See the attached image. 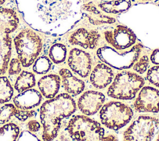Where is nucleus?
<instances>
[{
  "instance_id": "22",
  "label": "nucleus",
  "mask_w": 159,
  "mask_h": 141,
  "mask_svg": "<svg viewBox=\"0 0 159 141\" xmlns=\"http://www.w3.org/2000/svg\"><path fill=\"white\" fill-rule=\"evenodd\" d=\"M35 85V78L34 75L31 72L23 71L16 79L14 88L17 92L21 93L34 87Z\"/></svg>"
},
{
  "instance_id": "9",
  "label": "nucleus",
  "mask_w": 159,
  "mask_h": 141,
  "mask_svg": "<svg viewBox=\"0 0 159 141\" xmlns=\"http://www.w3.org/2000/svg\"><path fill=\"white\" fill-rule=\"evenodd\" d=\"M107 42L117 50L129 48L136 42V35L133 31L126 26L118 25L113 30L104 32Z\"/></svg>"
},
{
  "instance_id": "3",
  "label": "nucleus",
  "mask_w": 159,
  "mask_h": 141,
  "mask_svg": "<svg viewBox=\"0 0 159 141\" xmlns=\"http://www.w3.org/2000/svg\"><path fill=\"white\" fill-rule=\"evenodd\" d=\"M14 43L18 59L24 67L32 65L42 48L40 37L30 29L22 30L14 39Z\"/></svg>"
},
{
  "instance_id": "13",
  "label": "nucleus",
  "mask_w": 159,
  "mask_h": 141,
  "mask_svg": "<svg viewBox=\"0 0 159 141\" xmlns=\"http://www.w3.org/2000/svg\"><path fill=\"white\" fill-rule=\"evenodd\" d=\"M100 34L94 30L80 28L73 32L69 37L71 45H79L84 48L94 49L98 45Z\"/></svg>"
},
{
  "instance_id": "35",
  "label": "nucleus",
  "mask_w": 159,
  "mask_h": 141,
  "mask_svg": "<svg viewBox=\"0 0 159 141\" xmlns=\"http://www.w3.org/2000/svg\"><path fill=\"white\" fill-rule=\"evenodd\" d=\"M116 137L114 135H108L106 137H104L102 139V140H116L117 139H115Z\"/></svg>"
},
{
  "instance_id": "24",
  "label": "nucleus",
  "mask_w": 159,
  "mask_h": 141,
  "mask_svg": "<svg viewBox=\"0 0 159 141\" xmlns=\"http://www.w3.org/2000/svg\"><path fill=\"white\" fill-rule=\"evenodd\" d=\"M66 48L62 43H57L53 44L49 50V57L55 64H59L63 62L66 57Z\"/></svg>"
},
{
  "instance_id": "16",
  "label": "nucleus",
  "mask_w": 159,
  "mask_h": 141,
  "mask_svg": "<svg viewBox=\"0 0 159 141\" xmlns=\"http://www.w3.org/2000/svg\"><path fill=\"white\" fill-rule=\"evenodd\" d=\"M38 86L43 96L48 99L53 98L60 89V78L55 74L45 75L39 80Z\"/></svg>"
},
{
  "instance_id": "14",
  "label": "nucleus",
  "mask_w": 159,
  "mask_h": 141,
  "mask_svg": "<svg viewBox=\"0 0 159 141\" xmlns=\"http://www.w3.org/2000/svg\"><path fill=\"white\" fill-rule=\"evenodd\" d=\"M114 78L112 68L104 63L97 65L90 75L91 84L98 89H103L109 85Z\"/></svg>"
},
{
  "instance_id": "5",
  "label": "nucleus",
  "mask_w": 159,
  "mask_h": 141,
  "mask_svg": "<svg viewBox=\"0 0 159 141\" xmlns=\"http://www.w3.org/2000/svg\"><path fill=\"white\" fill-rule=\"evenodd\" d=\"M67 130L73 140L80 141L102 140L104 135V130L99 122L84 116L71 119Z\"/></svg>"
},
{
  "instance_id": "15",
  "label": "nucleus",
  "mask_w": 159,
  "mask_h": 141,
  "mask_svg": "<svg viewBox=\"0 0 159 141\" xmlns=\"http://www.w3.org/2000/svg\"><path fill=\"white\" fill-rule=\"evenodd\" d=\"M42 97L35 89H28L19 93L13 99L15 106L20 109H31L40 104Z\"/></svg>"
},
{
  "instance_id": "31",
  "label": "nucleus",
  "mask_w": 159,
  "mask_h": 141,
  "mask_svg": "<svg viewBox=\"0 0 159 141\" xmlns=\"http://www.w3.org/2000/svg\"><path fill=\"white\" fill-rule=\"evenodd\" d=\"M35 114L34 111H27L24 109H16L14 116L20 121H25L29 117H32Z\"/></svg>"
},
{
  "instance_id": "1",
  "label": "nucleus",
  "mask_w": 159,
  "mask_h": 141,
  "mask_svg": "<svg viewBox=\"0 0 159 141\" xmlns=\"http://www.w3.org/2000/svg\"><path fill=\"white\" fill-rule=\"evenodd\" d=\"M19 4V11L29 24L41 32L67 17L70 7L67 0H23Z\"/></svg>"
},
{
  "instance_id": "4",
  "label": "nucleus",
  "mask_w": 159,
  "mask_h": 141,
  "mask_svg": "<svg viewBox=\"0 0 159 141\" xmlns=\"http://www.w3.org/2000/svg\"><path fill=\"white\" fill-rule=\"evenodd\" d=\"M145 81L139 75L127 71L118 73L108 88L107 95L112 98L129 100L135 98Z\"/></svg>"
},
{
  "instance_id": "18",
  "label": "nucleus",
  "mask_w": 159,
  "mask_h": 141,
  "mask_svg": "<svg viewBox=\"0 0 159 141\" xmlns=\"http://www.w3.org/2000/svg\"><path fill=\"white\" fill-rule=\"evenodd\" d=\"M59 73L62 79L64 88L67 93L76 96L84 90L85 87L84 81L75 77L70 70L62 68Z\"/></svg>"
},
{
  "instance_id": "26",
  "label": "nucleus",
  "mask_w": 159,
  "mask_h": 141,
  "mask_svg": "<svg viewBox=\"0 0 159 141\" xmlns=\"http://www.w3.org/2000/svg\"><path fill=\"white\" fill-rule=\"evenodd\" d=\"M52 65V61L48 57L41 56L36 58L33 65V71L39 75L45 74L51 69Z\"/></svg>"
},
{
  "instance_id": "32",
  "label": "nucleus",
  "mask_w": 159,
  "mask_h": 141,
  "mask_svg": "<svg viewBox=\"0 0 159 141\" xmlns=\"http://www.w3.org/2000/svg\"><path fill=\"white\" fill-rule=\"evenodd\" d=\"M17 140L18 141H22V140L40 141V140L37 138V137L35 134L31 133L30 131H28V130L22 131Z\"/></svg>"
},
{
  "instance_id": "33",
  "label": "nucleus",
  "mask_w": 159,
  "mask_h": 141,
  "mask_svg": "<svg viewBox=\"0 0 159 141\" xmlns=\"http://www.w3.org/2000/svg\"><path fill=\"white\" fill-rule=\"evenodd\" d=\"M27 127L30 132H35L40 129V125L38 121L35 120H31L28 122Z\"/></svg>"
},
{
  "instance_id": "11",
  "label": "nucleus",
  "mask_w": 159,
  "mask_h": 141,
  "mask_svg": "<svg viewBox=\"0 0 159 141\" xmlns=\"http://www.w3.org/2000/svg\"><path fill=\"white\" fill-rule=\"evenodd\" d=\"M68 64L73 72L85 78L91 71L92 60L88 53L75 48L70 52Z\"/></svg>"
},
{
  "instance_id": "38",
  "label": "nucleus",
  "mask_w": 159,
  "mask_h": 141,
  "mask_svg": "<svg viewBox=\"0 0 159 141\" xmlns=\"http://www.w3.org/2000/svg\"><path fill=\"white\" fill-rule=\"evenodd\" d=\"M142 1H151V0H142Z\"/></svg>"
},
{
  "instance_id": "2",
  "label": "nucleus",
  "mask_w": 159,
  "mask_h": 141,
  "mask_svg": "<svg viewBox=\"0 0 159 141\" xmlns=\"http://www.w3.org/2000/svg\"><path fill=\"white\" fill-rule=\"evenodd\" d=\"M76 109L75 101L71 96L61 93L45 101L40 107V117L43 126L42 139H54L61 126V121L70 117Z\"/></svg>"
},
{
  "instance_id": "29",
  "label": "nucleus",
  "mask_w": 159,
  "mask_h": 141,
  "mask_svg": "<svg viewBox=\"0 0 159 141\" xmlns=\"http://www.w3.org/2000/svg\"><path fill=\"white\" fill-rule=\"evenodd\" d=\"M149 64L148 58L147 55H143L142 57L139 60H138L134 65L133 69L136 72L142 74L146 70Z\"/></svg>"
},
{
  "instance_id": "28",
  "label": "nucleus",
  "mask_w": 159,
  "mask_h": 141,
  "mask_svg": "<svg viewBox=\"0 0 159 141\" xmlns=\"http://www.w3.org/2000/svg\"><path fill=\"white\" fill-rule=\"evenodd\" d=\"M147 79L150 83L159 88V66H153L148 70Z\"/></svg>"
},
{
  "instance_id": "17",
  "label": "nucleus",
  "mask_w": 159,
  "mask_h": 141,
  "mask_svg": "<svg viewBox=\"0 0 159 141\" xmlns=\"http://www.w3.org/2000/svg\"><path fill=\"white\" fill-rule=\"evenodd\" d=\"M19 19L16 12L10 8H0V35L13 32L18 27Z\"/></svg>"
},
{
  "instance_id": "8",
  "label": "nucleus",
  "mask_w": 159,
  "mask_h": 141,
  "mask_svg": "<svg viewBox=\"0 0 159 141\" xmlns=\"http://www.w3.org/2000/svg\"><path fill=\"white\" fill-rule=\"evenodd\" d=\"M142 48V45L139 43L127 52L119 53L114 48L104 47L98 50L97 55L102 61L114 68L127 69L137 60Z\"/></svg>"
},
{
  "instance_id": "37",
  "label": "nucleus",
  "mask_w": 159,
  "mask_h": 141,
  "mask_svg": "<svg viewBox=\"0 0 159 141\" xmlns=\"http://www.w3.org/2000/svg\"><path fill=\"white\" fill-rule=\"evenodd\" d=\"M157 141H159V131H158V136H157Z\"/></svg>"
},
{
  "instance_id": "30",
  "label": "nucleus",
  "mask_w": 159,
  "mask_h": 141,
  "mask_svg": "<svg viewBox=\"0 0 159 141\" xmlns=\"http://www.w3.org/2000/svg\"><path fill=\"white\" fill-rule=\"evenodd\" d=\"M21 63L18 58H12L9 63V75H17L21 71Z\"/></svg>"
},
{
  "instance_id": "12",
  "label": "nucleus",
  "mask_w": 159,
  "mask_h": 141,
  "mask_svg": "<svg viewBox=\"0 0 159 141\" xmlns=\"http://www.w3.org/2000/svg\"><path fill=\"white\" fill-rule=\"evenodd\" d=\"M104 101L105 96L102 93L88 91L80 97L78 101V107L83 114L91 116L99 111Z\"/></svg>"
},
{
  "instance_id": "19",
  "label": "nucleus",
  "mask_w": 159,
  "mask_h": 141,
  "mask_svg": "<svg viewBox=\"0 0 159 141\" xmlns=\"http://www.w3.org/2000/svg\"><path fill=\"white\" fill-rule=\"evenodd\" d=\"M12 40L9 34L0 35V75L4 74L11 56Z\"/></svg>"
},
{
  "instance_id": "21",
  "label": "nucleus",
  "mask_w": 159,
  "mask_h": 141,
  "mask_svg": "<svg viewBox=\"0 0 159 141\" xmlns=\"http://www.w3.org/2000/svg\"><path fill=\"white\" fill-rule=\"evenodd\" d=\"M101 9L107 13L118 14L125 12L131 6L130 0H114L99 4Z\"/></svg>"
},
{
  "instance_id": "27",
  "label": "nucleus",
  "mask_w": 159,
  "mask_h": 141,
  "mask_svg": "<svg viewBox=\"0 0 159 141\" xmlns=\"http://www.w3.org/2000/svg\"><path fill=\"white\" fill-rule=\"evenodd\" d=\"M16 108L12 104H6L0 108V124L7 122L14 116Z\"/></svg>"
},
{
  "instance_id": "23",
  "label": "nucleus",
  "mask_w": 159,
  "mask_h": 141,
  "mask_svg": "<svg viewBox=\"0 0 159 141\" xmlns=\"http://www.w3.org/2000/svg\"><path fill=\"white\" fill-rule=\"evenodd\" d=\"M19 127L14 123H8L0 128L1 141L16 140L19 135Z\"/></svg>"
},
{
  "instance_id": "20",
  "label": "nucleus",
  "mask_w": 159,
  "mask_h": 141,
  "mask_svg": "<svg viewBox=\"0 0 159 141\" xmlns=\"http://www.w3.org/2000/svg\"><path fill=\"white\" fill-rule=\"evenodd\" d=\"M83 10L84 11V14L88 17L90 23L93 25L112 24L116 21L113 17L101 12L91 2L83 5Z\"/></svg>"
},
{
  "instance_id": "7",
  "label": "nucleus",
  "mask_w": 159,
  "mask_h": 141,
  "mask_svg": "<svg viewBox=\"0 0 159 141\" xmlns=\"http://www.w3.org/2000/svg\"><path fill=\"white\" fill-rule=\"evenodd\" d=\"M159 131V120L148 116H140L124 132L127 141L157 140Z\"/></svg>"
},
{
  "instance_id": "10",
  "label": "nucleus",
  "mask_w": 159,
  "mask_h": 141,
  "mask_svg": "<svg viewBox=\"0 0 159 141\" xmlns=\"http://www.w3.org/2000/svg\"><path fill=\"white\" fill-rule=\"evenodd\" d=\"M136 111L142 112H159V90L150 86L143 87L134 102Z\"/></svg>"
},
{
  "instance_id": "25",
  "label": "nucleus",
  "mask_w": 159,
  "mask_h": 141,
  "mask_svg": "<svg viewBox=\"0 0 159 141\" xmlns=\"http://www.w3.org/2000/svg\"><path fill=\"white\" fill-rule=\"evenodd\" d=\"M14 93L10 81L6 76H0V104L9 101Z\"/></svg>"
},
{
  "instance_id": "34",
  "label": "nucleus",
  "mask_w": 159,
  "mask_h": 141,
  "mask_svg": "<svg viewBox=\"0 0 159 141\" xmlns=\"http://www.w3.org/2000/svg\"><path fill=\"white\" fill-rule=\"evenodd\" d=\"M151 61L155 65H159V49H155L153 51L150 56Z\"/></svg>"
},
{
  "instance_id": "6",
  "label": "nucleus",
  "mask_w": 159,
  "mask_h": 141,
  "mask_svg": "<svg viewBox=\"0 0 159 141\" xmlns=\"http://www.w3.org/2000/svg\"><path fill=\"white\" fill-rule=\"evenodd\" d=\"M133 116L130 107L120 102L111 101L106 104L100 111V119L106 127L118 130L127 124Z\"/></svg>"
},
{
  "instance_id": "36",
  "label": "nucleus",
  "mask_w": 159,
  "mask_h": 141,
  "mask_svg": "<svg viewBox=\"0 0 159 141\" xmlns=\"http://www.w3.org/2000/svg\"><path fill=\"white\" fill-rule=\"evenodd\" d=\"M6 0H0V6H1L2 4H4V2H5Z\"/></svg>"
}]
</instances>
